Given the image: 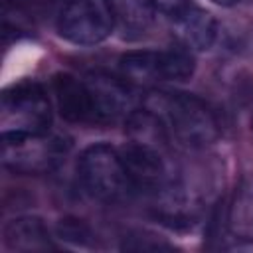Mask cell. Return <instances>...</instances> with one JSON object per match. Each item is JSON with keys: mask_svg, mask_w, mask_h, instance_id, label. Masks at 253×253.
Masks as SVG:
<instances>
[{"mask_svg": "<svg viewBox=\"0 0 253 253\" xmlns=\"http://www.w3.org/2000/svg\"><path fill=\"white\" fill-rule=\"evenodd\" d=\"M144 109L156 115L168 134L186 148H206L219 136V125L210 107L196 95L182 91H148Z\"/></svg>", "mask_w": 253, "mask_h": 253, "instance_id": "6da1fadb", "label": "cell"}, {"mask_svg": "<svg viewBox=\"0 0 253 253\" xmlns=\"http://www.w3.org/2000/svg\"><path fill=\"white\" fill-rule=\"evenodd\" d=\"M2 164L16 174H47L67 156L71 142L67 136L51 132L4 130L0 138Z\"/></svg>", "mask_w": 253, "mask_h": 253, "instance_id": "7a4b0ae2", "label": "cell"}, {"mask_svg": "<svg viewBox=\"0 0 253 253\" xmlns=\"http://www.w3.org/2000/svg\"><path fill=\"white\" fill-rule=\"evenodd\" d=\"M77 172L83 188L93 198L107 204L123 202L134 190L121 152L103 142L91 144L81 152Z\"/></svg>", "mask_w": 253, "mask_h": 253, "instance_id": "3957f363", "label": "cell"}, {"mask_svg": "<svg viewBox=\"0 0 253 253\" xmlns=\"http://www.w3.org/2000/svg\"><path fill=\"white\" fill-rule=\"evenodd\" d=\"M0 123L4 130L49 132L51 105L43 87L36 81H20L2 95Z\"/></svg>", "mask_w": 253, "mask_h": 253, "instance_id": "277c9868", "label": "cell"}, {"mask_svg": "<svg viewBox=\"0 0 253 253\" xmlns=\"http://www.w3.org/2000/svg\"><path fill=\"white\" fill-rule=\"evenodd\" d=\"M115 18L109 0H65L57 30L61 38L77 45H95L113 32Z\"/></svg>", "mask_w": 253, "mask_h": 253, "instance_id": "5b68a950", "label": "cell"}, {"mask_svg": "<svg viewBox=\"0 0 253 253\" xmlns=\"http://www.w3.org/2000/svg\"><path fill=\"white\" fill-rule=\"evenodd\" d=\"M85 85L91 97V123L113 125L132 113V97L125 81L105 71H91Z\"/></svg>", "mask_w": 253, "mask_h": 253, "instance_id": "8992f818", "label": "cell"}, {"mask_svg": "<svg viewBox=\"0 0 253 253\" xmlns=\"http://www.w3.org/2000/svg\"><path fill=\"white\" fill-rule=\"evenodd\" d=\"M121 158L126 166L134 190L142 188V190L158 192L172 178L168 174L164 150L160 148L128 140L126 146L121 150Z\"/></svg>", "mask_w": 253, "mask_h": 253, "instance_id": "52a82bcc", "label": "cell"}, {"mask_svg": "<svg viewBox=\"0 0 253 253\" xmlns=\"http://www.w3.org/2000/svg\"><path fill=\"white\" fill-rule=\"evenodd\" d=\"M172 20L178 42L188 49L206 51L213 45L217 36V24L210 12L196 6H188L182 14H178Z\"/></svg>", "mask_w": 253, "mask_h": 253, "instance_id": "ba28073f", "label": "cell"}, {"mask_svg": "<svg viewBox=\"0 0 253 253\" xmlns=\"http://www.w3.org/2000/svg\"><path fill=\"white\" fill-rule=\"evenodd\" d=\"M53 95L59 115L69 123H91V97L85 79L71 73H57L53 77Z\"/></svg>", "mask_w": 253, "mask_h": 253, "instance_id": "9c48e42d", "label": "cell"}, {"mask_svg": "<svg viewBox=\"0 0 253 253\" xmlns=\"http://www.w3.org/2000/svg\"><path fill=\"white\" fill-rule=\"evenodd\" d=\"M4 245L10 251H47L53 249L45 223L36 215H20L6 223Z\"/></svg>", "mask_w": 253, "mask_h": 253, "instance_id": "30bf717a", "label": "cell"}, {"mask_svg": "<svg viewBox=\"0 0 253 253\" xmlns=\"http://www.w3.org/2000/svg\"><path fill=\"white\" fill-rule=\"evenodd\" d=\"M227 225L235 239L253 243V174L245 176L235 188L227 211Z\"/></svg>", "mask_w": 253, "mask_h": 253, "instance_id": "8fae6325", "label": "cell"}, {"mask_svg": "<svg viewBox=\"0 0 253 253\" xmlns=\"http://www.w3.org/2000/svg\"><path fill=\"white\" fill-rule=\"evenodd\" d=\"M109 6L115 22L128 36H140L152 26V0H109Z\"/></svg>", "mask_w": 253, "mask_h": 253, "instance_id": "7c38bea8", "label": "cell"}, {"mask_svg": "<svg viewBox=\"0 0 253 253\" xmlns=\"http://www.w3.org/2000/svg\"><path fill=\"white\" fill-rule=\"evenodd\" d=\"M126 136L132 142L154 146V148H160V150H166V142L170 138L162 121L146 109L132 111L126 117Z\"/></svg>", "mask_w": 253, "mask_h": 253, "instance_id": "4fadbf2b", "label": "cell"}, {"mask_svg": "<svg viewBox=\"0 0 253 253\" xmlns=\"http://www.w3.org/2000/svg\"><path fill=\"white\" fill-rule=\"evenodd\" d=\"M119 67H121L123 77L136 85H148L154 81H162L160 51H150V49L128 51L119 59Z\"/></svg>", "mask_w": 253, "mask_h": 253, "instance_id": "5bb4252c", "label": "cell"}, {"mask_svg": "<svg viewBox=\"0 0 253 253\" xmlns=\"http://www.w3.org/2000/svg\"><path fill=\"white\" fill-rule=\"evenodd\" d=\"M196 71V59L192 55V49L178 43L164 51H160V73L162 79L172 81H186Z\"/></svg>", "mask_w": 253, "mask_h": 253, "instance_id": "9a60e30c", "label": "cell"}, {"mask_svg": "<svg viewBox=\"0 0 253 253\" xmlns=\"http://www.w3.org/2000/svg\"><path fill=\"white\" fill-rule=\"evenodd\" d=\"M121 247L126 249V251H160V249H172L170 243H166L164 239H160L158 235L148 233V231H132V233L125 235Z\"/></svg>", "mask_w": 253, "mask_h": 253, "instance_id": "2e32d148", "label": "cell"}, {"mask_svg": "<svg viewBox=\"0 0 253 253\" xmlns=\"http://www.w3.org/2000/svg\"><path fill=\"white\" fill-rule=\"evenodd\" d=\"M57 235L61 239L71 241V243H77V245H85L93 237L89 225L83 219H77V217H65V219H61L57 223Z\"/></svg>", "mask_w": 253, "mask_h": 253, "instance_id": "e0dca14e", "label": "cell"}, {"mask_svg": "<svg viewBox=\"0 0 253 253\" xmlns=\"http://www.w3.org/2000/svg\"><path fill=\"white\" fill-rule=\"evenodd\" d=\"M152 6L154 10L170 16V18H176L178 14H182L190 4L188 0H152Z\"/></svg>", "mask_w": 253, "mask_h": 253, "instance_id": "ac0fdd59", "label": "cell"}, {"mask_svg": "<svg viewBox=\"0 0 253 253\" xmlns=\"http://www.w3.org/2000/svg\"><path fill=\"white\" fill-rule=\"evenodd\" d=\"M211 2L217 4V6H225V8H227V6H235L239 0H211Z\"/></svg>", "mask_w": 253, "mask_h": 253, "instance_id": "d6986e66", "label": "cell"}]
</instances>
